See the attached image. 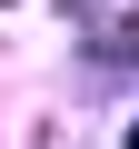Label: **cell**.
<instances>
[{"label":"cell","instance_id":"cell-1","mask_svg":"<svg viewBox=\"0 0 139 149\" xmlns=\"http://www.w3.org/2000/svg\"><path fill=\"white\" fill-rule=\"evenodd\" d=\"M129 149H139V129H129Z\"/></svg>","mask_w":139,"mask_h":149}]
</instances>
